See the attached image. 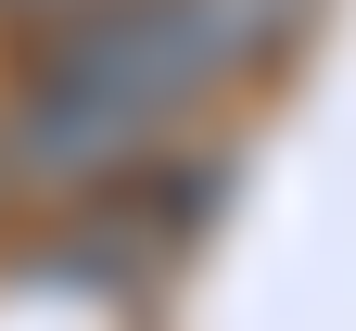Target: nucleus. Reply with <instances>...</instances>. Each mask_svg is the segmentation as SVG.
I'll use <instances>...</instances> for the list:
<instances>
[{
  "mask_svg": "<svg viewBox=\"0 0 356 331\" xmlns=\"http://www.w3.org/2000/svg\"><path fill=\"white\" fill-rule=\"evenodd\" d=\"M305 0H102L38 38V64L0 102V153L38 192H102L229 77H267Z\"/></svg>",
  "mask_w": 356,
  "mask_h": 331,
  "instance_id": "obj_1",
  "label": "nucleus"
},
{
  "mask_svg": "<svg viewBox=\"0 0 356 331\" xmlns=\"http://www.w3.org/2000/svg\"><path fill=\"white\" fill-rule=\"evenodd\" d=\"M76 13H102V0H0V26H38V38H51V26H76Z\"/></svg>",
  "mask_w": 356,
  "mask_h": 331,
  "instance_id": "obj_2",
  "label": "nucleus"
}]
</instances>
